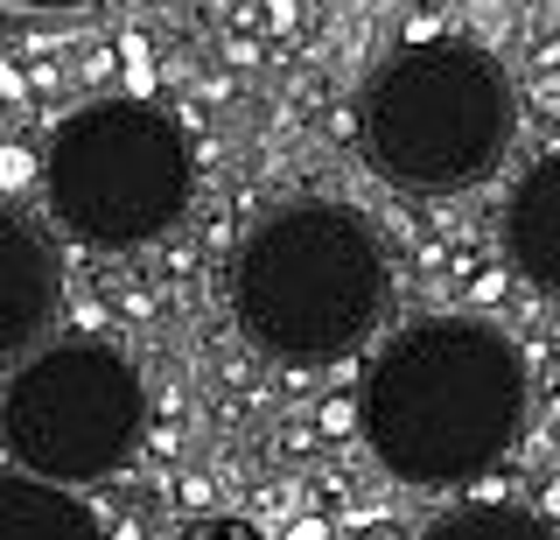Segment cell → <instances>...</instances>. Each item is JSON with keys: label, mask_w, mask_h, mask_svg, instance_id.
<instances>
[{"label": "cell", "mask_w": 560, "mask_h": 540, "mask_svg": "<svg viewBox=\"0 0 560 540\" xmlns=\"http://www.w3.org/2000/svg\"><path fill=\"white\" fill-rule=\"evenodd\" d=\"M358 422L378 463L407 484L483 478L525 422V358L504 330L434 317L399 330L358 393Z\"/></svg>", "instance_id": "6da1fadb"}, {"label": "cell", "mask_w": 560, "mask_h": 540, "mask_svg": "<svg viewBox=\"0 0 560 540\" xmlns=\"http://www.w3.org/2000/svg\"><path fill=\"white\" fill-rule=\"evenodd\" d=\"M385 302V253L378 232L350 204H288L245 232L232 267L238 330L280 365H329Z\"/></svg>", "instance_id": "7a4b0ae2"}, {"label": "cell", "mask_w": 560, "mask_h": 540, "mask_svg": "<svg viewBox=\"0 0 560 540\" xmlns=\"http://www.w3.org/2000/svg\"><path fill=\"white\" fill-rule=\"evenodd\" d=\"M504 141H512V84L477 43H407L364 92V154L385 183L413 197L483 183Z\"/></svg>", "instance_id": "3957f363"}, {"label": "cell", "mask_w": 560, "mask_h": 540, "mask_svg": "<svg viewBox=\"0 0 560 540\" xmlns=\"http://www.w3.org/2000/svg\"><path fill=\"white\" fill-rule=\"evenodd\" d=\"M43 189L70 239L127 253L162 239L189 211L197 154L189 134L148 99H92L57 127L43 154Z\"/></svg>", "instance_id": "277c9868"}, {"label": "cell", "mask_w": 560, "mask_h": 540, "mask_svg": "<svg viewBox=\"0 0 560 540\" xmlns=\"http://www.w3.org/2000/svg\"><path fill=\"white\" fill-rule=\"evenodd\" d=\"M148 428V393L127 352L98 337H70L35 352L0 400V435L14 463L49 484H98L133 457Z\"/></svg>", "instance_id": "5b68a950"}, {"label": "cell", "mask_w": 560, "mask_h": 540, "mask_svg": "<svg viewBox=\"0 0 560 540\" xmlns=\"http://www.w3.org/2000/svg\"><path fill=\"white\" fill-rule=\"evenodd\" d=\"M63 302V260L49 246V232H35L22 211L0 204V365L22 358Z\"/></svg>", "instance_id": "8992f818"}, {"label": "cell", "mask_w": 560, "mask_h": 540, "mask_svg": "<svg viewBox=\"0 0 560 540\" xmlns=\"http://www.w3.org/2000/svg\"><path fill=\"white\" fill-rule=\"evenodd\" d=\"M504 246L525 282L560 295V148L518 176L512 204H504Z\"/></svg>", "instance_id": "52a82bcc"}, {"label": "cell", "mask_w": 560, "mask_h": 540, "mask_svg": "<svg viewBox=\"0 0 560 540\" xmlns=\"http://www.w3.org/2000/svg\"><path fill=\"white\" fill-rule=\"evenodd\" d=\"M0 540H105L92 505L49 478H0Z\"/></svg>", "instance_id": "ba28073f"}, {"label": "cell", "mask_w": 560, "mask_h": 540, "mask_svg": "<svg viewBox=\"0 0 560 540\" xmlns=\"http://www.w3.org/2000/svg\"><path fill=\"white\" fill-rule=\"evenodd\" d=\"M420 540H560V533L533 513H512V505H477V513H448Z\"/></svg>", "instance_id": "9c48e42d"}, {"label": "cell", "mask_w": 560, "mask_h": 540, "mask_svg": "<svg viewBox=\"0 0 560 540\" xmlns=\"http://www.w3.org/2000/svg\"><path fill=\"white\" fill-rule=\"evenodd\" d=\"M189 540H259L245 519H203V527H189Z\"/></svg>", "instance_id": "30bf717a"}, {"label": "cell", "mask_w": 560, "mask_h": 540, "mask_svg": "<svg viewBox=\"0 0 560 540\" xmlns=\"http://www.w3.org/2000/svg\"><path fill=\"white\" fill-rule=\"evenodd\" d=\"M14 8H43V14H63V8H98V0H14Z\"/></svg>", "instance_id": "8fae6325"}, {"label": "cell", "mask_w": 560, "mask_h": 540, "mask_svg": "<svg viewBox=\"0 0 560 540\" xmlns=\"http://www.w3.org/2000/svg\"><path fill=\"white\" fill-rule=\"evenodd\" d=\"M350 414H358V407H350V400H329V407H323V428H343Z\"/></svg>", "instance_id": "7c38bea8"}, {"label": "cell", "mask_w": 560, "mask_h": 540, "mask_svg": "<svg viewBox=\"0 0 560 540\" xmlns=\"http://www.w3.org/2000/svg\"><path fill=\"white\" fill-rule=\"evenodd\" d=\"M547 505H553V513H560V484H553V492H547Z\"/></svg>", "instance_id": "4fadbf2b"}, {"label": "cell", "mask_w": 560, "mask_h": 540, "mask_svg": "<svg viewBox=\"0 0 560 540\" xmlns=\"http://www.w3.org/2000/svg\"><path fill=\"white\" fill-rule=\"evenodd\" d=\"M364 540H393V533H385V527H378V533H364Z\"/></svg>", "instance_id": "5bb4252c"}]
</instances>
